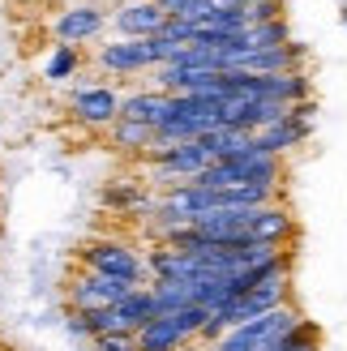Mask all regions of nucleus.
<instances>
[{"label": "nucleus", "instance_id": "obj_15", "mask_svg": "<svg viewBox=\"0 0 347 351\" xmlns=\"http://www.w3.org/2000/svg\"><path fill=\"white\" fill-rule=\"evenodd\" d=\"M108 142L116 150H129V154H146L154 146V129L150 125H137V120H112L108 125Z\"/></svg>", "mask_w": 347, "mask_h": 351}, {"label": "nucleus", "instance_id": "obj_18", "mask_svg": "<svg viewBox=\"0 0 347 351\" xmlns=\"http://www.w3.org/2000/svg\"><path fill=\"white\" fill-rule=\"evenodd\" d=\"M215 9H219V0H176L167 17H180V22H193V26H202V22H206V17H211Z\"/></svg>", "mask_w": 347, "mask_h": 351}, {"label": "nucleus", "instance_id": "obj_21", "mask_svg": "<svg viewBox=\"0 0 347 351\" xmlns=\"http://www.w3.org/2000/svg\"><path fill=\"white\" fill-rule=\"evenodd\" d=\"M219 5H236V9H253V5H262V0H219Z\"/></svg>", "mask_w": 347, "mask_h": 351}, {"label": "nucleus", "instance_id": "obj_9", "mask_svg": "<svg viewBox=\"0 0 347 351\" xmlns=\"http://www.w3.org/2000/svg\"><path fill=\"white\" fill-rule=\"evenodd\" d=\"M223 69H245V73H296V69H304V47L287 43V47H266V51H240V56H223Z\"/></svg>", "mask_w": 347, "mask_h": 351}, {"label": "nucleus", "instance_id": "obj_25", "mask_svg": "<svg viewBox=\"0 0 347 351\" xmlns=\"http://www.w3.org/2000/svg\"><path fill=\"white\" fill-rule=\"evenodd\" d=\"M64 5H73V0H64Z\"/></svg>", "mask_w": 347, "mask_h": 351}, {"label": "nucleus", "instance_id": "obj_24", "mask_svg": "<svg viewBox=\"0 0 347 351\" xmlns=\"http://www.w3.org/2000/svg\"><path fill=\"white\" fill-rule=\"evenodd\" d=\"M343 26H347V9H343Z\"/></svg>", "mask_w": 347, "mask_h": 351}, {"label": "nucleus", "instance_id": "obj_17", "mask_svg": "<svg viewBox=\"0 0 347 351\" xmlns=\"http://www.w3.org/2000/svg\"><path fill=\"white\" fill-rule=\"evenodd\" d=\"M270 351H322V330L304 317L300 326H291V330H287V335L274 343Z\"/></svg>", "mask_w": 347, "mask_h": 351}, {"label": "nucleus", "instance_id": "obj_3", "mask_svg": "<svg viewBox=\"0 0 347 351\" xmlns=\"http://www.w3.org/2000/svg\"><path fill=\"white\" fill-rule=\"evenodd\" d=\"M300 322H304V313L296 304L270 308V313H262V317H253V322L232 326L219 343H211V351H270L291 326H300Z\"/></svg>", "mask_w": 347, "mask_h": 351}, {"label": "nucleus", "instance_id": "obj_20", "mask_svg": "<svg viewBox=\"0 0 347 351\" xmlns=\"http://www.w3.org/2000/svg\"><path fill=\"white\" fill-rule=\"evenodd\" d=\"M64 330H69L73 339H91V326H86V313H82V308H69V304H64Z\"/></svg>", "mask_w": 347, "mask_h": 351}, {"label": "nucleus", "instance_id": "obj_19", "mask_svg": "<svg viewBox=\"0 0 347 351\" xmlns=\"http://www.w3.org/2000/svg\"><path fill=\"white\" fill-rule=\"evenodd\" d=\"M95 351H142V347H137V335L116 330V335H99L95 339Z\"/></svg>", "mask_w": 347, "mask_h": 351}, {"label": "nucleus", "instance_id": "obj_14", "mask_svg": "<svg viewBox=\"0 0 347 351\" xmlns=\"http://www.w3.org/2000/svg\"><path fill=\"white\" fill-rule=\"evenodd\" d=\"M116 313H120V326H125L129 335H137L146 322L159 317V308H154V291H150V287H133L125 300L116 304Z\"/></svg>", "mask_w": 347, "mask_h": 351}, {"label": "nucleus", "instance_id": "obj_5", "mask_svg": "<svg viewBox=\"0 0 347 351\" xmlns=\"http://www.w3.org/2000/svg\"><path fill=\"white\" fill-rule=\"evenodd\" d=\"M108 26H112V9L103 5V0H73V5H64L56 17H51L56 43H69V47L95 43Z\"/></svg>", "mask_w": 347, "mask_h": 351}, {"label": "nucleus", "instance_id": "obj_2", "mask_svg": "<svg viewBox=\"0 0 347 351\" xmlns=\"http://www.w3.org/2000/svg\"><path fill=\"white\" fill-rule=\"evenodd\" d=\"M257 142V137H253ZM193 184L202 189H240V184H283V159L279 154H266V150H245L236 159H219L211 163Z\"/></svg>", "mask_w": 347, "mask_h": 351}, {"label": "nucleus", "instance_id": "obj_12", "mask_svg": "<svg viewBox=\"0 0 347 351\" xmlns=\"http://www.w3.org/2000/svg\"><path fill=\"white\" fill-rule=\"evenodd\" d=\"M189 343L193 339L184 335V326L171 317V313H163V317H154V322H146L137 330V347L142 351H184Z\"/></svg>", "mask_w": 347, "mask_h": 351}, {"label": "nucleus", "instance_id": "obj_8", "mask_svg": "<svg viewBox=\"0 0 347 351\" xmlns=\"http://www.w3.org/2000/svg\"><path fill=\"white\" fill-rule=\"evenodd\" d=\"M167 26V9L154 0H120L112 9V34L116 39H150Z\"/></svg>", "mask_w": 347, "mask_h": 351}, {"label": "nucleus", "instance_id": "obj_4", "mask_svg": "<svg viewBox=\"0 0 347 351\" xmlns=\"http://www.w3.org/2000/svg\"><path fill=\"white\" fill-rule=\"evenodd\" d=\"M77 257L86 270H95L103 278H116V283H129V287H150L146 257H137V249H129L125 240H91L77 249Z\"/></svg>", "mask_w": 347, "mask_h": 351}, {"label": "nucleus", "instance_id": "obj_1", "mask_svg": "<svg viewBox=\"0 0 347 351\" xmlns=\"http://www.w3.org/2000/svg\"><path fill=\"white\" fill-rule=\"evenodd\" d=\"M180 47L163 43L159 34L150 39H112V43H99L95 51V69L103 77H137V73H150V69L167 64Z\"/></svg>", "mask_w": 347, "mask_h": 351}, {"label": "nucleus", "instance_id": "obj_16", "mask_svg": "<svg viewBox=\"0 0 347 351\" xmlns=\"http://www.w3.org/2000/svg\"><path fill=\"white\" fill-rule=\"evenodd\" d=\"M82 64H86V51H82V47L56 43V47L43 56V77H47V82H69V77L82 73Z\"/></svg>", "mask_w": 347, "mask_h": 351}, {"label": "nucleus", "instance_id": "obj_6", "mask_svg": "<svg viewBox=\"0 0 347 351\" xmlns=\"http://www.w3.org/2000/svg\"><path fill=\"white\" fill-rule=\"evenodd\" d=\"M120 90H112L108 82H73L69 86V112H73L86 129H108L120 116Z\"/></svg>", "mask_w": 347, "mask_h": 351}, {"label": "nucleus", "instance_id": "obj_23", "mask_svg": "<svg viewBox=\"0 0 347 351\" xmlns=\"http://www.w3.org/2000/svg\"><path fill=\"white\" fill-rule=\"evenodd\" d=\"M0 219H5V197H0Z\"/></svg>", "mask_w": 347, "mask_h": 351}, {"label": "nucleus", "instance_id": "obj_11", "mask_svg": "<svg viewBox=\"0 0 347 351\" xmlns=\"http://www.w3.org/2000/svg\"><path fill=\"white\" fill-rule=\"evenodd\" d=\"M167 112H171V95L146 86V90H133V95L120 99V116H116V120H137V125L159 129L163 120H167Z\"/></svg>", "mask_w": 347, "mask_h": 351}, {"label": "nucleus", "instance_id": "obj_10", "mask_svg": "<svg viewBox=\"0 0 347 351\" xmlns=\"http://www.w3.org/2000/svg\"><path fill=\"white\" fill-rule=\"evenodd\" d=\"M249 240L274 244V249H291V240H296V219H291V210L283 202L257 206L253 210V223H249Z\"/></svg>", "mask_w": 347, "mask_h": 351}, {"label": "nucleus", "instance_id": "obj_7", "mask_svg": "<svg viewBox=\"0 0 347 351\" xmlns=\"http://www.w3.org/2000/svg\"><path fill=\"white\" fill-rule=\"evenodd\" d=\"M129 291H133L129 283H116V278H103V274L82 266V274H69V283H64V304L82 308V313H95V308L120 304Z\"/></svg>", "mask_w": 347, "mask_h": 351}, {"label": "nucleus", "instance_id": "obj_22", "mask_svg": "<svg viewBox=\"0 0 347 351\" xmlns=\"http://www.w3.org/2000/svg\"><path fill=\"white\" fill-rule=\"evenodd\" d=\"M154 5H163V9H167V13H171V5H176V0H154Z\"/></svg>", "mask_w": 347, "mask_h": 351}, {"label": "nucleus", "instance_id": "obj_13", "mask_svg": "<svg viewBox=\"0 0 347 351\" xmlns=\"http://www.w3.org/2000/svg\"><path fill=\"white\" fill-rule=\"evenodd\" d=\"M99 202H103V210H116V215H154V197H146L137 184H125V180H112V184H103V193H99Z\"/></svg>", "mask_w": 347, "mask_h": 351}]
</instances>
